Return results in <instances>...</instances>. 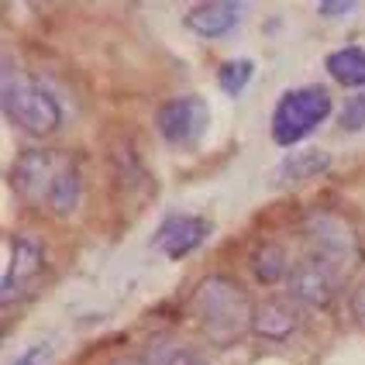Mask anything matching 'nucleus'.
<instances>
[{"instance_id": "1", "label": "nucleus", "mask_w": 365, "mask_h": 365, "mask_svg": "<svg viewBox=\"0 0 365 365\" xmlns=\"http://www.w3.org/2000/svg\"><path fill=\"white\" fill-rule=\"evenodd\" d=\"M11 190L24 203L45 207L48 214H73L83 197V176L73 155L56 148H28L11 165Z\"/></svg>"}, {"instance_id": "2", "label": "nucleus", "mask_w": 365, "mask_h": 365, "mask_svg": "<svg viewBox=\"0 0 365 365\" xmlns=\"http://www.w3.org/2000/svg\"><path fill=\"white\" fill-rule=\"evenodd\" d=\"M193 310L200 327L214 341H235L252 327V304L248 293L227 276H207L193 293Z\"/></svg>"}, {"instance_id": "3", "label": "nucleus", "mask_w": 365, "mask_h": 365, "mask_svg": "<svg viewBox=\"0 0 365 365\" xmlns=\"http://www.w3.org/2000/svg\"><path fill=\"white\" fill-rule=\"evenodd\" d=\"M304 238L310 245V259L327 265L338 279L355 272L362 262V242L355 227L334 210H314L304 217Z\"/></svg>"}, {"instance_id": "4", "label": "nucleus", "mask_w": 365, "mask_h": 365, "mask_svg": "<svg viewBox=\"0 0 365 365\" xmlns=\"http://www.w3.org/2000/svg\"><path fill=\"white\" fill-rule=\"evenodd\" d=\"M0 97H4L7 118L18 124L21 131H28V135H35V138H48V135L59 131V124H62L59 101H56L45 86L31 83L28 76L7 69V73H4V90H0Z\"/></svg>"}, {"instance_id": "5", "label": "nucleus", "mask_w": 365, "mask_h": 365, "mask_svg": "<svg viewBox=\"0 0 365 365\" xmlns=\"http://www.w3.org/2000/svg\"><path fill=\"white\" fill-rule=\"evenodd\" d=\"M331 114V93L324 86H297L286 90L276 110H272V142L276 145H297L310 131H317L324 118Z\"/></svg>"}, {"instance_id": "6", "label": "nucleus", "mask_w": 365, "mask_h": 365, "mask_svg": "<svg viewBox=\"0 0 365 365\" xmlns=\"http://www.w3.org/2000/svg\"><path fill=\"white\" fill-rule=\"evenodd\" d=\"M45 272V248L38 238H28V235H14L11 238V265L4 272V283H0V300L11 307L24 300L31 293V286L38 283V276Z\"/></svg>"}, {"instance_id": "7", "label": "nucleus", "mask_w": 365, "mask_h": 365, "mask_svg": "<svg viewBox=\"0 0 365 365\" xmlns=\"http://www.w3.org/2000/svg\"><path fill=\"white\" fill-rule=\"evenodd\" d=\"M155 124H159L165 142L193 145V142H200L203 135H207V128H210V107H207L203 97L186 93V97H176V101L163 103L159 114H155Z\"/></svg>"}, {"instance_id": "8", "label": "nucleus", "mask_w": 365, "mask_h": 365, "mask_svg": "<svg viewBox=\"0 0 365 365\" xmlns=\"http://www.w3.org/2000/svg\"><path fill=\"white\" fill-rule=\"evenodd\" d=\"M289 297L293 300H300L304 307H327L334 300V293H338V276L327 269V265L314 262V259H307L300 262L293 272H289Z\"/></svg>"}, {"instance_id": "9", "label": "nucleus", "mask_w": 365, "mask_h": 365, "mask_svg": "<svg viewBox=\"0 0 365 365\" xmlns=\"http://www.w3.org/2000/svg\"><path fill=\"white\" fill-rule=\"evenodd\" d=\"M207 235H210V224L203 221V217H190V214H173V217H165L163 227L155 231V248L163 252L165 259H182V255H190L193 248H200L207 242Z\"/></svg>"}, {"instance_id": "10", "label": "nucleus", "mask_w": 365, "mask_h": 365, "mask_svg": "<svg viewBox=\"0 0 365 365\" xmlns=\"http://www.w3.org/2000/svg\"><path fill=\"white\" fill-rule=\"evenodd\" d=\"M245 18V4L242 0H210L200 4L186 14V28L200 38H221L227 31H235V24Z\"/></svg>"}, {"instance_id": "11", "label": "nucleus", "mask_w": 365, "mask_h": 365, "mask_svg": "<svg viewBox=\"0 0 365 365\" xmlns=\"http://www.w3.org/2000/svg\"><path fill=\"white\" fill-rule=\"evenodd\" d=\"M252 331L259 338H272V341H283L297 331V310L283 300H265L255 307L252 314Z\"/></svg>"}, {"instance_id": "12", "label": "nucleus", "mask_w": 365, "mask_h": 365, "mask_svg": "<svg viewBox=\"0 0 365 365\" xmlns=\"http://www.w3.org/2000/svg\"><path fill=\"white\" fill-rule=\"evenodd\" d=\"M324 66L341 86H351V90L365 86V48H359V45H345V48L331 52Z\"/></svg>"}, {"instance_id": "13", "label": "nucleus", "mask_w": 365, "mask_h": 365, "mask_svg": "<svg viewBox=\"0 0 365 365\" xmlns=\"http://www.w3.org/2000/svg\"><path fill=\"white\" fill-rule=\"evenodd\" d=\"M331 165V155L324 148H307V152H293L283 165H279V182H300L310 180L317 173H324Z\"/></svg>"}, {"instance_id": "14", "label": "nucleus", "mask_w": 365, "mask_h": 365, "mask_svg": "<svg viewBox=\"0 0 365 365\" xmlns=\"http://www.w3.org/2000/svg\"><path fill=\"white\" fill-rule=\"evenodd\" d=\"M252 269H255V279L265 286L279 283V279H289V259H286V248L279 245H262L252 259Z\"/></svg>"}, {"instance_id": "15", "label": "nucleus", "mask_w": 365, "mask_h": 365, "mask_svg": "<svg viewBox=\"0 0 365 365\" xmlns=\"http://www.w3.org/2000/svg\"><path fill=\"white\" fill-rule=\"evenodd\" d=\"M145 365H203V359L193 348L163 338V341H155V345L145 351Z\"/></svg>"}, {"instance_id": "16", "label": "nucleus", "mask_w": 365, "mask_h": 365, "mask_svg": "<svg viewBox=\"0 0 365 365\" xmlns=\"http://www.w3.org/2000/svg\"><path fill=\"white\" fill-rule=\"evenodd\" d=\"M252 73H255V62H252V59H231V62H224L221 69H217L221 90H224V93H231V97H238L245 86H248Z\"/></svg>"}, {"instance_id": "17", "label": "nucleus", "mask_w": 365, "mask_h": 365, "mask_svg": "<svg viewBox=\"0 0 365 365\" xmlns=\"http://www.w3.org/2000/svg\"><path fill=\"white\" fill-rule=\"evenodd\" d=\"M338 124H341L345 131H362L365 128V93L348 97L345 107H341V114H338Z\"/></svg>"}, {"instance_id": "18", "label": "nucleus", "mask_w": 365, "mask_h": 365, "mask_svg": "<svg viewBox=\"0 0 365 365\" xmlns=\"http://www.w3.org/2000/svg\"><path fill=\"white\" fill-rule=\"evenodd\" d=\"M45 359H48V341H38V345H31L28 351H21L11 365H41Z\"/></svg>"}, {"instance_id": "19", "label": "nucleus", "mask_w": 365, "mask_h": 365, "mask_svg": "<svg viewBox=\"0 0 365 365\" xmlns=\"http://www.w3.org/2000/svg\"><path fill=\"white\" fill-rule=\"evenodd\" d=\"M324 18H338V14H351L355 11V0H324L321 7H317Z\"/></svg>"}, {"instance_id": "20", "label": "nucleus", "mask_w": 365, "mask_h": 365, "mask_svg": "<svg viewBox=\"0 0 365 365\" xmlns=\"http://www.w3.org/2000/svg\"><path fill=\"white\" fill-rule=\"evenodd\" d=\"M351 307H355V317H359V321L365 324V286L359 289V293H355V300H351Z\"/></svg>"}, {"instance_id": "21", "label": "nucleus", "mask_w": 365, "mask_h": 365, "mask_svg": "<svg viewBox=\"0 0 365 365\" xmlns=\"http://www.w3.org/2000/svg\"><path fill=\"white\" fill-rule=\"evenodd\" d=\"M114 365H145V362H138V359H121V362H114Z\"/></svg>"}]
</instances>
